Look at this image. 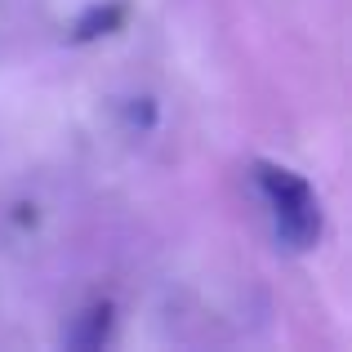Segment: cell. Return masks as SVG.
I'll use <instances>...</instances> for the list:
<instances>
[{
  "label": "cell",
  "mask_w": 352,
  "mask_h": 352,
  "mask_svg": "<svg viewBox=\"0 0 352 352\" xmlns=\"http://www.w3.org/2000/svg\"><path fill=\"white\" fill-rule=\"evenodd\" d=\"M254 192L267 206V219H272V232L285 250L303 254L312 250L326 232V214H321V197L312 192V183L303 179L299 170L276 161H254Z\"/></svg>",
  "instance_id": "obj_1"
},
{
  "label": "cell",
  "mask_w": 352,
  "mask_h": 352,
  "mask_svg": "<svg viewBox=\"0 0 352 352\" xmlns=\"http://www.w3.org/2000/svg\"><path fill=\"white\" fill-rule=\"evenodd\" d=\"M107 326H112V308L107 303H94V308H85L76 317V330L67 335L72 348H98L107 339Z\"/></svg>",
  "instance_id": "obj_2"
}]
</instances>
